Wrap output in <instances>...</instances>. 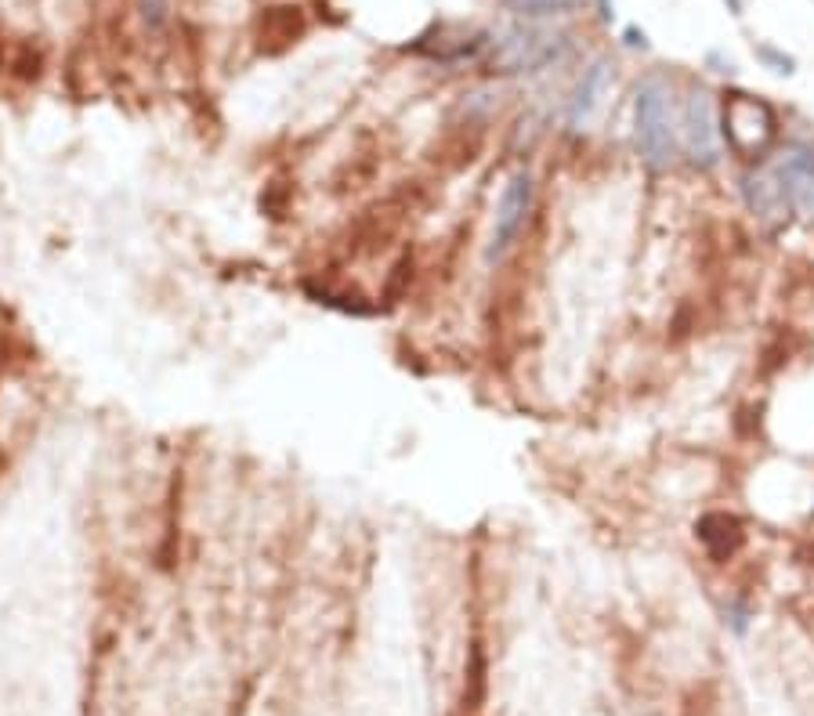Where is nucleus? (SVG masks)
Returning <instances> with one entry per match:
<instances>
[{"label":"nucleus","mask_w":814,"mask_h":716,"mask_svg":"<svg viewBox=\"0 0 814 716\" xmlns=\"http://www.w3.org/2000/svg\"><path fill=\"white\" fill-rule=\"evenodd\" d=\"M720 138L728 142L731 152H739L746 160H760L778 138V116L764 98L735 95L724 98V113H720Z\"/></svg>","instance_id":"f257e3e1"},{"label":"nucleus","mask_w":814,"mask_h":716,"mask_svg":"<svg viewBox=\"0 0 814 716\" xmlns=\"http://www.w3.org/2000/svg\"><path fill=\"white\" fill-rule=\"evenodd\" d=\"M670 84L652 76L637 91V145L652 167H666L677 149V131H673V102Z\"/></svg>","instance_id":"f03ea898"},{"label":"nucleus","mask_w":814,"mask_h":716,"mask_svg":"<svg viewBox=\"0 0 814 716\" xmlns=\"http://www.w3.org/2000/svg\"><path fill=\"white\" fill-rule=\"evenodd\" d=\"M561 48H565V37H561V33L532 29V26L511 29V33L500 40V48H496L493 69L496 73H536L540 66L554 62Z\"/></svg>","instance_id":"7ed1b4c3"},{"label":"nucleus","mask_w":814,"mask_h":716,"mask_svg":"<svg viewBox=\"0 0 814 716\" xmlns=\"http://www.w3.org/2000/svg\"><path fill=\"white\" fill-rule=\"evenodd\" d=\"M532 199H536V185H532L529 170H518L507 189H503L500 203H496V221H493V243H489V257H503L521 236V228L529 221Z\"/></svg>","instance_id":"20e7f679"},{"label":"nucleus","mask_w":814,"mask_h":716,"mask_svg":"<svg viewBox=\"0 0 814 716\" xmlns=\"http://www.w3.org/2000/svg\"><path fill=\"white\" fill-rule=\"evenodd\" d=\"M681 138L691 163H699V167H713L717 163L724 138H720L717 113H713V98L706 91H691L688 105H684L681 113Z\"/></svg>","instance_id":"39448f33"},{"label":"nucleus","mask_w":814,"mask_h":716,"mask_svg":"<svg viewBox=\"0 0 814 716\" xmlns=\"http://www.w3.org/2000/svg\"><path fill=\"white\" fill-rule=\"evenodd\" d=\"M746 203L749 210H757L764 221H778L786 217L789 210V196H786V185L778 178V170H753L746 174Z\"/></svg>","instance_id":"423d86ee"},{"label":"nucleus","mask_w":814,"mask_h":716,"mask_svg":"<svg viewBox=\"0 0 814 716\" xmlns=\"http://www.w3.org/2000/svg\"><path fill=\"white\" fill-rule=\"evenodd\" d=\"M695 536L702 539V547L710 550L717 561H728V557L742 547V521L735 518V514L713 510V514H702V518L695 521Z\"/></svg>","instance_id":"0eeeda50"},{"label":"nucleus","mask_w":814,"mask_h":716,"mask_svg":"<svg viewBox=\"0 0 814 716\" xmlns=\"http://www.w3.org/2000/svg\"><path fill=\"white\" fill-rule=\"evenodd\" d=\"M778 178L786 185L789 207L814 217V156H807V152L789 156V160L778 167Z\"/></svg>","instance_id":"6e6552de"},{"label":"nucleus","mask_w":814,"mask_h":716,"mask_svg":"<svg viewBox=\"0 0 814 716\" xmlns=\"http://www.w3.org/2000/svg\"><path fill=\"white\" fill-rule=\"evenodd\" d=\"M304 33V15L301 8H272L265 11V19H261V51H268V55H279L283 48H290V44H297V37Z\"/></svg>","instance_id":"1a4fd4ad"},{"label":"nucleus","mask_w":814,"mask_h":716,"mask_svg":"<svg viewBox=\"0 0 814 716\" xmlns=\"http://www.w3.org/2000/svg\"><path fill=\"white\" fill-rule=\"evenodd\" d=\"M608 84H612V58H597L594 66L583 73V80H579V87H576V98H572V120H576V123L587 120L597 105H601Z\"/></svg>","instance_id":"9d476101"},{"label":"nucleus","mask_w":814,"mask_h":716,"mask_svg":"<svg viewBox=\"0 0 814 716\" xmlns=\"http://www.w3.org/2000/svg\"><path fill=\"white\" fill-rule=\"evenodd\" d=\"M579 0H507V8L514 15H525V19H543V15H561V11H572Z\"/></svg>","instance_id":"9b49d317"},{"label":"nucleus","mask_w":814,"mask_h":716,"mask_svg":"<svg viewBox=\"0 0 814 716\" xmlns=\"http://www.w3.org/2000/svg\"><path fill=\"white\" fill-rule=\"evenodd\" d=\"M757 58L760 62H767V66L775 69V73H782V76H793L796 73V62L789 55H782L778 48H771V44H760L757 48Z\"/></svg>","instance_id":"f8f14e48"},{"label":"nucleus","mask_w":814,"mask_h":716,"mask_svg":"<svg viewBox=\"0 0 814 716\" xmlns=\"http://www.w3.org/2000/svg\"><path fill=\"white\" fill-rule=\"evenodd\" d=\"M167 8H171V0H142V15L149 26H163Z\"/></svg>","instance_id":"ddd939ff"},{"label":"nucleus","mask_w":814,"mask_h":716,"mask_svg":"<svg viewBox=\"0 0 814 716\" xmlns=\"http://www.w3.org/2000/svg\"><path fill=\"white\" fill-rule=\"evenodd\" d=\"M626 44H630V48H648L644 33H637V29H626Z\"/></svg>","instance_id":"4468645a"}]
</instances>
